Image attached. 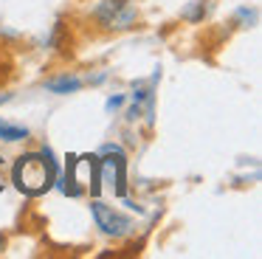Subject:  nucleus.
Wrapping results in <instances>:
<instances>
[{
	"instance_id": "6e6552de",
	"label": "nucleus",
	"mask_w": 262,
	"mask_h": 259,
	"mask_svg": "<svg viewBox=\"0 0 262 259\" xmlns=\"http://www.w3.org/2000/svg\"><path fill=\"white\" fill-rule=\"evenodd\" d=\"M65 31H68L65 20H57V23H54L51 34L46 37V45H48V48H57L59 54H68V51H71V39L65 37Z\"/></svg>"
},
{
	"instance_id": "0eeeda50",
	"label": "nucleus",
	"mask_w": 262,
	"mask_h": 259,
	"mask_svg": "<svg viewBox=\"0 0 262 259\" xmlns=\"http://www.w3.org/2000/svg\"><path fill=\"white\" fill-rule=\"evenodd\" d=\"M31 130L23 127V124H9L6 118H0V141L6 144H20V141H29Z\"/></svg>"
},
{
	"instance_id": "7ed1b4c3",
	"label": "nucleus",
	"mask_w": 262,
	"mask_h": 259,
	"mask_svg": "<svg viewBox=\"0 0 262 259\" xmlns=\"http://www.w3.org/2000/svg\"><path fill=\"white\" fill-rule=\"evenodd\" d=\"M88 20L102 34H124L141 23V11L136 0H99L91 9Z\"/></svg>"
},
{
	"instance_id": "20e7f679",
	"label": "nucleus",
	"mask_w": 262,
	"mask_h": 259,
	"mask_svg": "<svg viewBox=\"0 0 262 259\" xmlns=\"http://www.w3.org/2000/svg\"><path fill=\"white\" fill-rule=\"evenodd\" d=\"M91 217H93V223H96V228L102 231L104 236H113V240H124V236H130L133 231H136V223H133L124 211L102 203L99 197L91 200Z\"/></svg>"
},
{
	"instance_id": "39448f33",
	"label": "nucleus",
	"mask_w": 262,
	"mask_h": 259,
	"mask_svg": "<svg viewBox=\"0 0 262 259\" xmlns=\"http://www.w3.org/2000/svg\"><path fill=\"white\" fill-rule=\"evenodd\" d=\"M42 88H46L48 93H54V96H68V93H76V90L85 88V79H82L79 73L62 71V73H57V76L46 79V82H42Z\"/></svg>"
},
{
	"instance_id": "f257e3e1",
	"label": "nucleus",
	"mask_w": 262,
	"mask_h": 259,
	"mask_svg": "<svg viewBox=\"0 0 262 259\" xmlns=\"http://www.w3.org/2000/svg\"><path fill=\"white\" fill-rule=\"evenodd\" d=\"M59 163L54 149L42 144L37 152H23L12 163V183L23 197H42L57 186Z\"/></svg>"
},
{
	"instance_id": "f8f14e48",
	"label": "nucleus",
	"mask_w": 262,
	"mask_h": 259,
	"mask_svg": "<svg viewBox=\"0 0 262 259\" xmlns=\"http://www.w3.org/2000/svg\"><path fill=\"white\" fill-rule=\"evenodd\" d=\"M3 251H6V234H0V256H3Z\"/></svg>"
},
{
	"instance_id": "f03ea898",
	"label": "nucleus",
	"mask_w": 262,
	"mask_h": 259,
	"mask_svg": "<svg viewBox=\"0 0 262 259\" xmlns=\"http://www.w3.org/2000/svg\"><path fill=\"white\" fill-rule=\"evenodd\" d=\"M57 186L68 197H99L102 195V169H99V155H71L65 166V178L57 180Z\"/></svg>"
},
{
	"instance_id": "423d86ee",
	"label": "nucleus",
	"mask_w": 262,
	"mask_h": 259,
	"mask_svg": "<svg viewBox=\"0 0 262 259\" xmlns=\"http://www.w3.org/2000/svg\"><path fill=\"white\" fill-rule=\"evenodd\" d=\"M209 11H211V0H192V3L183 6L181 20L183 23H192V26H200V23L209 17Z\"/></svg>"
},
{
	"instance_id": "ddd939ff",
	"label": "nucleus",
	"mask_w": 262,
	"mask_h": 259,
	"mask_svg": "<svg viewBox=\"0 0 262 259\" xmlns=\"http://www.w3.org/2000/svg\"><path fill=\"white\" fill-rule=\"evenodd\" d=\"M6 101H12V93H0V104H6Z\"/></svg>"
},
{
	"instance_id": "1a4fd4ad",
	"label": "nucleus",
	"mask_w": 262,
	"mask_h": 259,
	"mask_svg": "<svg viewBox=\"0 0 262 259\" xmlns=\"http://www.w3.org/2000/svg\"><path fill=\"white\" fill-rule=\"evenodd\" d=\"M254 23H256V9H254V6H239V9L234 11V26L251 28Z\"/></svg>"
},
{
	"instance_id": "9b49d317",
	"label": "nucleus",
	"mask_w": 262,
	"mask_h": 259,
	"mask_svg": "<svg viewBox=\"0 0 262 259\" xmlns=\"http://www.w3.org/2000/svg\"><path fill=\"white\" fill-rule=\"evenodd\" d=\"M3 166H6V161H3V155H0V191L6 189V178H3Z\"/></svg>"
},
{
	"instance_id": "9d476101",
	"label": "nucleus",
	"mask_w": 262,
	"mask_h": 259,
	"mask_svg": "<svg viewBox=\"0 0 262 259\" xmlns=\"http://www.w3.org/2000/svg\"><path fill=\"white\" fill-rule=\"evenodd\" d=\"M124 101H127L124 93H116V96H110V99L104 101V110H107V113H116V110H121V107H124Z\"/></svg>"
}]
</instances>
